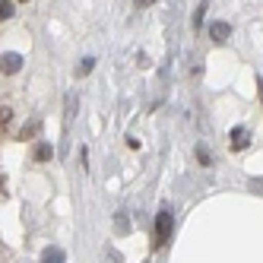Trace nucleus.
Here are the masks:
<instances>
[{"mask_svg":"<svg viewBox=\"0 0 263 263\" xmlns=\"http://www.w3.org/2000/svg\"><path fill=\"white\" fill-rule=\"evenodd\" d=\"M92 70H96V58H83V64H80V70H77V73H80V77H89Z\"/></svg>","mask_w":263,"mask_h":263,"instance_id":"nucleus-10","label":"nucleus"},{"mask_svg":"<svg viewBox=\"0 0 263 263\" xmlns=\"http://www.w3.org/2000/svg\"><path fill=\"white\" fill-rule=\"evenodd\" d=\"M197 159H200L203 165H213V162H210V149H206V146H197Z\"/></svg>","mask_w":263,"mask_h":263,"instance_id":"nucleus-12","label":"nucleus"},{"mask_svg":"<svg viewBox=\"0 0 263 263\" xmlns=\"http://www.w3.org/2000/svg\"><path fill=\"white\" fill-rule=\"evenodd\" d=\"M39 127H42V124H39V121H32V124H26V127H23V130H20V140H32V137H35V134H39Z\"/></svg>","mask_w":263,"mask_h":263,"instance_id":"nucleus-7","label":"nucleus"},{"mask_svg":"<svg viewBox=\"0 0 263 263\" xmlns=\"http://www.w3.org/2000/svg\"><path fill=\"white\" fill-rule=\"evenodd\" d=\"M16 4H29V0H16Z\"/></svg>","mask_w":263,"mask_h":263,"instance_id":"nucleus-16","label":"nucleus"},{"mask_svg":"<svg viewBox=\"0 0 263 263\" xmlns=\"http://www.w3.org/2000/svg\"><path fill=\"white\" fill-rule=\"evenodd\" d=\"M16 10H13V0H0V20H10Z\"/></svg>","mask_w":263,"mask_h":263,"instance_id":"nucleus-11","label":"nucleus"},{"mask_svg":"<svg viewBox=\"0 0 263 263\" xmlns=\"http://www.w3.org/2000/svg\"><path fill=\"white\" fill-rule=\"evenodd\" d=\"M10 121H13V111H10L7 105H0V134L10 127Z\"/></svg>","mask_w":263,"mask_h":263,"instance_id":"nucleus-8","label":"nucleus"},{"mask_svg":"<svg viewBox=\"0 0 263 263\" xmlns=\"http://www.w3.org/2000/svg\"><path fill=\"white\" fill-rule=\"evenodd\" d=\"M257 96H260V105H263V80H257Z\"/></svg>","mask_w":263,"mask_h":263,"instance_id":"nucleus-15","label":"nucleus"},{"mask_svg":"<svg viewBox=\"0 0 263 263\" xmlns=\"http://www.w3.org/2000/svg\"><path fill=\"white\" fill-rule=\"evenodd\" d=\"M0 70H4L7 77H16V73L23 70V54H16V51L0 54Z\"/></svg>","mask_w":263,"mask_h":263,"instance_id":"nucleus-2","label":"nucleus"},{"mask_svg":"<svg viewBox=\"0 0 263 263\" xmlns=\"http://www.w3.org/2000/svg\"><path fill=\"white\" fill-rule=\"evenodd\" d=\"M54 159V146L51 143H39L35 146V162H51Z\"/></svg>","mask_w":263,"mask_h":263,"instance_id":"nucleus-5","label":"nucleus"},{"mask_svg":"<svg viewBox=\"0 0 263 263\" xmlns=\"http://www.w3.org/2000/svg\"><path fill=\"white\" fill-rule=\"evenodd\" d=\"M232 146H235V149H244V146H248V130H244V127H235V130H232Z\"/></svg>","mask_w":263,"mask_h":263,"instance_id":"nucleus-6","label":"nucleus"},{"mask_svg":"<svg viewBox=\"0 0 263 263\" xmlns=\"http://www.w3.org/2000/svg\"><path fill=\"white\" fill-rule=\"evenodd\" d=\"M153 4H156V0H137V7H140V10H146V7H153Z\"/></svg>","mask_w":263,"mask_h":263,"instance_id":"nucleus-14","label":"nucleus"},{"mask_svg":"<svg viewBox=\"0 0 263 263\" xmlns=\"http://www.w3.org/2000/svg\"><path fill=\"white\" fill-rule=\"evenodd\" d=\"M64 260H67V254H64V248H58V244L45 248V254H42V263H64Z\"/></svg>","mask_w":263,"mask_h":263,"instance_id":"nucleus-4","label":"nucleus"},{"mask_svg":"<svg viewBox=\"0 0 263 263\" xmlns=\"http://www.w3.org/2000/svg\"><path fill=\"white\" fill-rule=\"evenodd\" d=\"M118 232H130V222L124 216H118Z\"/></svg>","mask_w":263,"mask_h":263,"instance_id":"nucleus-13","label":"nucleus"},{"mask_svg":"<svg viewBox=\"0 0 263 263\" xmlns=\"http://www.w3.org/2000/svg\"><path fill=\"white\" fill-rule=\"evenodd\" d=\"M206 7H210V0H203V4L194 10V29H200L203 26V16H206Z\"/></svg>","mask_w":263,"mask_h":263,"instance_id":"nucleus-9","label":"nucleus"},{"mask_svg":"<svg viewBox=\"0 0 263 263\" xmlns=\"http://www.w3.org/2000/svg\"><path fill=\"white\" fill-rule=\"evenodd\" d=\"M229 35H232V26H229V23H213V26H210V39L219 42V45L229 42Z\"/></svg>","mask_w":263,"mask_h":263,"instance_id":"nucleus-3","label":"nucleus"},{"mask_svg":"<svg viewBox=\"0 0 263 263\" xmlns=\"http://www.w3.org/2000/svg\"><path fill=\"white\" fill-rule=\"evenodd\" d=\"M172 229H175V216H172V210H168V206H162L159 216H156V235H153V248H156V251H162L165 244H168Z\"/></svg>","mask_w":263,"mask_h":263,"instance_id":"nucleus-1","label":"nucleus"}]
</instances>
